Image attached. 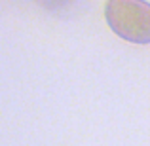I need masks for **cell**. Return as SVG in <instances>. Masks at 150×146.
I'll use <instances>...</instances> for the list:
<instances>
[{"label": "cell", "mask_w": 150, "mask_h": 146, "mask_svg": "<svg viewBox=\"0 0 150 146\" xmlns=\"http://www.w3.org/2000/svg\"><path fill=\"white\" fill-rule=\"evenodd\" d=\"M105 19L122 40L150 44V2L146 0H106Z\"/></svg>", "instance_id": "6da1fadb"}]
</instances>
